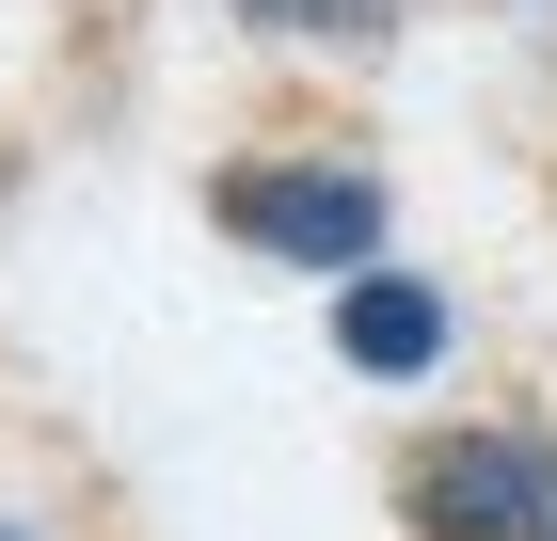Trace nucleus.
Instances as JSON below:
<instances>
[{
	"mask_svg": "<svg viewBox=\"0 0 557 541\" xmlns=\"http://www.w3.org/2000/svg\"><path fill=\"white\" fill-rule=\"evenodd\" d=\"M335 351H350V382H430L446 351H462V303L383 255V271H350V287H335Z\"/></svg>",
	"mask_w": 557,
	"mask_h": 541,
	"instance_id": "3",
	"label": "nucleus"
},
{
	"mask_svg": "<svg viewBox=\"0 0 557 541\" xmlns=\"http://www.w3.org/2000/svg\"><path fill=\"white\" fill-rule=\"evenodd\" d=\"M208 223L256 255V271H302V287H350V271H383V239H398L383 175L350 160V144H256V160H223Z\"/></svg>",
	"mask_w": 557,
	"mask_h": 541,
	"instance_id": "1",
	"label": "nucleus"
},
{
	"mask_svg": "<svg viewBox=\"0 0 557 541\" xmlns=\"http://www.w3.org/2000/svg\"><path fill=\"white\" fill-rule=\"evenodd\" d=\"M256 33H335V48H367V33H398V0H239Z\"/></svg>",
	"mask_w": 557,
	"mask_h": 541,
	"instance_id": "4",
	"label": "nucleus"
},
{
	"mask_svg": "<svg viewBox=\"0 0 557 541\" xmlns=\"http://www.w3.org/2000/svg\"><path fill=\"white\" fill-rule=\"evenodd\" d=\"M414 526L430 541H557V446L542 430H446V446H414Z\"/></svg>",
	"mask_w": 557,
	"mask_h": 541,
	"instance_id": "2",
	"label": "nucleus"
},
{
	"mask_svg": "<svg viewBox=\"0 0 557 541\" xmlns=\"http://www.w3.org/2000/svg\"><path fill=\"white\" fill-rule=\"evenodd\" d=\"M0 541H33V526H16V509H0Z\"/></svg>",
	"mask_w": 557,
	"mask_h": 541,
	"instance_id": "5",
	"label": "nucleus"
}]
</instances>
